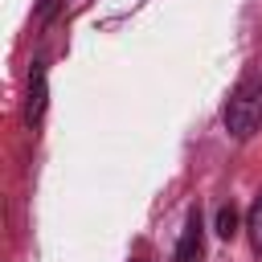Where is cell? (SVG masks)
<instances>
[{
  "mask_svg": "<svg viewBox=\"0 0 262 262\" xmlns=\"http://www.w3.org/2000/svg\"><path fill=\"white\" fill-rule=\"evenodd\" d=\"M225 123H229V131H233L237 139L254 135V127L262 123V78H258V74H246V78L233 86V94H229V102H225Z\"/></svg>",
  "mask_w": 262,
  "mask_h": 262,
  "instance_id": "6da1fadb",
  "label": "cell"
},
{
  "mask_svg": "<svg viewBox=\"0 0 262 262\" xmlns=\"http://www.w3.org/2000/svg\"><path fill=\"white\" fill-rule=\"evenodd\" d=\"M250 237H254V250H262V196L250 209Z\"/></svg>",
  "mask_w": 262,
  "mask_h": 262,
  "instance_id": "5b68a950",
  "label": "cell"
},
{
  "mask_svg": "<svg viewBox=\"0 0 262 262\" xmlns=\"http://www.w3.org/2000/svg\"><path fill=\"white\" fill-rule=\"evenodd\" d=\"M217 233H221L225 242L237 233V209H233V205H221V209H217Z\"/></svg>",
  "mask_w": 262,
  "mask_h": 262,
  "instance_id": "277c9868",
  "label": "cell"
},
{
  "mask_svg": "<svg viewBox=\"0 0 262 262\" xmlns=\"http://www.w3.org/2000/svg\"><path fill=\"white\" fill-rule=\"evenodd\" d=\"M201 217L192 213L188 217V225H184V233H180V246H176V262H201Z\"/></svg>",
  "mask_w": 262,
  "mask_h": 262,
  "instance_id": "7a4b0ae2",
  "label": "cell"
},
{
  "mask_svg": "<svg viewBox=\"0 0 262 262\" xmlns=\"http://www.w3.org/2000/svg\"><path fill=\"white\" fill-rule=\"evenodd\" d=\"M41 106H45V70L33 66V90H29V119L33 123L41 119Z\"/></svg>",
  "mask_w": 262,
  "mask_h": 262,
  "instance_id": "3957f363",
  "label": "cell"
}]
</instances>
